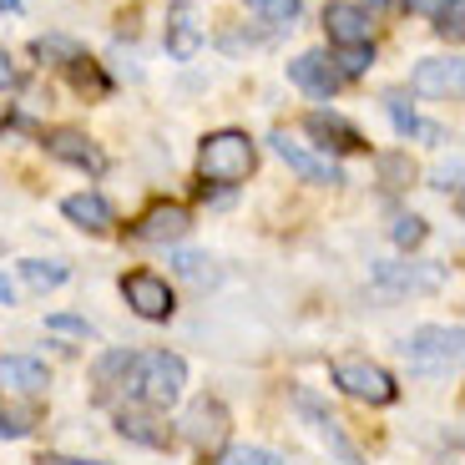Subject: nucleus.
I'll use <instances>...</instances> for the list:
<instances>
[{"label": "nucleus", "mask_w": 465, "mask_h": 465, "mask_svg": "<svg viewBox=\"0 0 465 465\" xmlns=\"http://www.w3.org/2000/svg\"><path fill=\"white\" fill-rule=\"evenodd\" d=\"M183 384H187L183 354H173V349H142V354H132V370H127L122 390H127V400H137V405L163 415L167 405L183 400Z\"/></svg>", "instance_id": "obj_1"}, {"label": "nucleus", "mask_w": 465, "mask_h": 465, "mask_svg": "<svg viewBox=\"0 0 465 465\" xmlns=\"http://www.w3.org/2000/svg\"><path fill=\"white\" fill-rule=\"evenodd\" d=\"M258 167V147L248 132L238 127H223V132H208L198 147V177L203 187H238L248 183V173Z\"/></svg>", "instance_id": "obj_2"}, {"label": "nucleus", "mask_w": 465, "mask_h": 465, "mask_svg": "<svg viewBox=\"0 0 465 465\" xmlns=\"http://www.w3.org/2000/svg\"><path fill=\"white\" fill-rule=\"evenodd\" d=\"M329 380H334L349 400H360V405H374V410H384V405H395V400H400L395 374L384 370V364L364 360V354H339V360L329 364Z\"/></svg>", "instance_id": "obj_3"}, {"label": "nucleus", "mask_w": 465, "mask_h": 465, "mask_svg": "<svg viewBox=\"0 0 465 465\" xmlns=\"http://www.w3.org/2000/svg\"><path fill=\"white\" fill-rule=\"evenodd\" d=\"M405 360L415 374H445L455 370L460 360V329H445V324H425L405 339Z\"/></svg>", "instance_id": "obj_4"}, {"label": "nucleus", "mask_w": 465, "mask_h": 465, "mask_svg": "<svg viewBox=\"0 0 465 465\" xmlns=\"http://www.w3.org/2000/svg\"><path fill=\"white\" fill-rule=\"evenodd\" d=\"M183 440L187 445H198L203 455H218L223 445H228V430H232V415H228V405L223 400H213V395H198L193 405L183 410Z\"/></svg>", "instance_id": "obj_5"}, {"label": "nucleus", "mask_w": 465, "mask_h": 465, "mask_svg": "<svg viewBox=\"0 0 465 465\" xmlns=\"http://www.w3.org/2000/svg\"><path fill=\"white\" fill-rule=\"evenodd\" d=\"M122 299H127V309L137 319H147V324H167V319L177 314L173 283H167L163 273H147V268H137V273L122 279Z\"/></svg>", "instance_id": "obj_6"}, {"label": "nucleus", "mask_w": 465, "mask_h": 465, "mask_svg": "<svg viewBox=\"0 0 465 465\" xmlns=\"http://www.w3.org/2000/svg\"><path fill=\"white\" fill-rule=\"evenodd\" d=\"M193 232V213L183 203H152L137 223H132V238L137 243H183Z\"/></svg>", "instance_id": "obj_7"}, {"label": "nucleus", "mask_w": 465, "mask_h": 465, "mask_svg": "<svg viewBox=\"0 0 465 465\" xmlns=\"http://www.w3.org/2000/svg\"><path fill=\"white\" fill-rule=\"evenodd\" d=\"M293 410H299V415L309 420V425H314V435H319V440H329V450H334L339 460H344V465H360V450H354V445L344 440V430H339V420L329 415V405L314 395V390H303V384H299V390H293Z\"/></svg>", "instance_id": "obj_8"}, {"label": "nucleus", "mask_w": 465, "mask_h": 465, "mask_svg": "<svg viewBox=\"0 0 465 465\" xmlns=\"http://www.w3.org/2000/svg\"><path fill=\"white\" fill-rule=\"evenodd\" d=\"M374 283L384 293H435L445 283V268L440 263H380Z\"/></svg>", "instance_id": "obj_9"}, {"label": "nucleus", "mask_w": 465, "mask_h": 465, "mask_svg": "<svg viewBox=\"0 0 465 465\" xmlns=\"http://www.w3.org/2000/svg\"><path fill=\"white\" fill-rule=\"evenodd\" d=\"M116 435L132 445H147V450H167L173 445V430H167V420L147 405H122L116 410Z\"/></svg>", "instance_id": "obj_10"}, {"label": "nucleus", "mask_w": 465, "mask_h": 465, "mask_svg": "<svg viewBox=\"0 0 465 465\" xmlns=\"http://www.w3.org/2000/svg\"><path fill=\"white\" fill-rule=\"evenodd\" d=\"M46 152L56 157V163H71V167H82V173H106V157H102V147H96L86 132H76V127H56V132H46Z\"/></svg>", "instance_id": "obj_11"}, {"label": "nucleus", "mask_w": 465, "mask_h": 465, "mask_svg": "<svg viewBox=\"0 0 465 465\" xmlns=\"http://www.w3.org/2000/svg\"><path fill=\"white\" fill-rule=\"evenodd\" d=\"M370 11L364 5H354V0H329L324 5V31L334 46H364L370 41Z\"/></svg>", "instance_id": "obj_12"}, {"label": "nucleus", "mask_w": 465, "mask_h": 465, "mask_svg": "<svg viewBox=\"0 0 465 465\" xmlns=\"http://www.w3.org/2000/svg\"><path fill=\"white\" fill-rule=\"evenodd\" d=\"M289 82L299 86V92H309L314 102H329V96L339 92V76H334V66H329L324 51H303V56H293L289 61Z\"/></svg>", "instance_id": "obj_13"}, {"label": "nucleus", "mask_w": 465, "mask_h": 465, "mask_svg": "<svg viewBox=\"0 0 465 465\" xmlns=\"http://www.w3.org/2000/svg\"><path fill=\"white\" fill-rule=\"evenodd\" d=\"M303 132H309L319 147H334V152H364V147H370L364 132L354 127V122H344L339 112H309V116H303Z\"/></svg>", "instance_id": "obj_14"}, {"label": "nucleus", "mask_w": 465, "mask_h": 465, "mask_svg": "<svg viewBox=\"0 0 465 465\" xmlns=\"http://www.w3.org/2000/svg\"><path fill=\"white\" fill-rule=\"evenodd\" d=\"M273 152H279L283 163H289L293 173L303 177V183H329V187H339V183H344V167H339V163H329V157H314L309 147H299V142H293V137H283V132L273 137Z\"/></svg>", "instance_id": "obj_15"}, {"label": "nucleus", "mask_w": 465, "mask_h": 465, "mask_svg": "<svg viewBox=\"0 0 465 465\" xmlns=\"http://www.w3.org/2000/svg\"><path fill=\"white\" fill-rule=\"evenodd\" d=\"M167 56L173 61H193L203 51V25H198V15H193V5H173V15H167Z\"/></svg>", "instance_id": "obj_16"}, {"label": "nucleus", "mask_w": 465, "mask_h": 465, "mask_svg": "<svg viewBox=\"0 0 465 465\" xmlns=\"http://www.w3.org/2000/svg\"><path fill=\"white\" fill-rule=\"evenodd\" d=\"M410 86H415L420 96H450V92H460V56L420 61L415 76H410Z\"/></svg>", "instance_id": "obj_17"}, {"label": "nucleus", "mask_w": 465, "mask_h": 465, "mask_svg": "<svg viewBox=\"0 0 465 465\" xmlns=\"http://www.w3.org/2000/svg\"><path fill=\"white\" fill-rule=\"evenodd\" d=\"M0 384L15 390V395H41L51 384V370L31 354H0Z\"/></svg>", "instance_id": "obj_18"}, {"label": "nucleus", "mask_w": 465, "mask_h": 465, "mask_svg": "<svg viewBox=\"0 0 465 465\" xmlns=\"http://www.w3.org/2000/svg\"><path fill=\"white\" fill-rule=\"evenodd\" d=\"M61 213H66L76 228H86V232H106V228L116 223L112 203H106L102 193H71V198L61 203Z\"/></svg>", "instance_id": "obj_19"}, {"label": "nucleus", "mask_w": 465, "mask_h": 465, "mask_svg": "<svg viewBox=\"0 0 465 465\" xmlns=\"http://www.w3.org/2000/svg\"><path fill=\"white\" fill-rule=\"evenodd\" d=\"M384 106H390V116H395V132L400 137H425V142H445V132L440 127H430V122H420L415 112L405 106V96L400 92H390L384 96Z\"/></svg>", "instance_id": "obj_20"}, {"label": "nucleus", "mask_w": 465, "mask_h": 465, "mask_svg": "<svg viewBox=\"0 0 465 465\" xmlns=\"http://www.w3.org/2000/svg\"><path fill=\"white\" fill-rule=\"evenodd\" d=\"M21 279L31 283L35 293H51V289H61V283L71 279V268L56 263V258H25V263H21Z\"/></svg>", "instance_id": "obj_21"}, {"label": "nucleus", "mask_w": 465, "mask_h": 465, "mask_svg": "<svg viewBox=\"0 0 465 465\" xmlns=\"http://www.w3.org/2000/svg\"><path fill=\"white\" fill-rule=\"evenodd\" d=\"M329 66H334L339 82H360L364 71L374 66V46L370 41H364V46H334V61H329Z\"/></svg>", "instance_id": "obj_22"}, {"label": "nucleus", "mask_w": 465, "mask_h": 465, "mask_svg": "<svg viewBox=\"0 0 465 465\" xmlns=\"http://www.w3.org/2000/svg\"><path fill=\"white\" fill-rule=\"evenodd\" d=\"M127 370H132V349H112V354H102L96 360V370H92V380H96V390H122L127 384Z\"/></svg>", "instance_id": "obj_23"}, {"label": "nucleus", "mask_w": 465, "mask_h": 465, "mask_svg": "<svg viewBox=\"0 0 465 465\" xmlns=\"http://www.w3.org/2000/svg\"><path fill=\"white\" fill-rule=\"evenodd\" d=\"M243 5L268 25H293L303 15V0H243Z\"/></svg>", "instance_id": "obj_24"}, {"label": "nucleus", "mask_w": 465, "mask_h": 465, "mask_svg": "<svg viewBox=\"0 0 465 465\" xmlns=\"http://www.w3.org/2000/svg\"><path fill=\"white\" fill-rule=\"evenodd\" d=\"M218 465H289L279 450H263V445H232L218 455Z\"/></svg>", "instance_id": "obj_25"}, {"label": "nucleus", "mask_w": 465, "mask_h": 465, "mask_svg": "<svg viewBox=\"0 0 465 465\" xmlns=\"http://www.w3.org/2000/svg\"><path fill=\"white\" fill-rule=\"evenodd\" d=\"M435 31H440L445 41H460V31H465V0H440V5H435Z\"/></svg>", "instance_id": "obj_26"}, {"label": "nucleus", "mask_w": 465, "mask_h": 465, "mask_svg": "<svg viewBox=\"0 0 465 465\" xmlns=\"http://www.w3.org/2000/svg\"><path fill=\"white\" fill-rule=\"evenodd\" d=\"M173 268L183 273V279H193V283H213V279H218V268L208 263V253H173Z\"/></svg>", "instance_id": "obj_27"}, {"label": "nucleus", "mask_w": 465, "mask_h": 465, "mask_svg": "<svg viewBox=\"0 0 465 465\" xmlns=\"http://www.w3.org/2000/svg\"><path fill=\"white\" fill-rule=\"evenodd\" d=\"M71 76H76V86H82V92H86V86H92L96 96L112 92V82H106L102 71H96V61H92V56H76V61H71Z\"/></svg>", "instance_id": "obj_28"}, {"label": "nucleus", "mask_w": 465, "mask_h": 465, "mask_svg": "<svg viewBox=\"0 0 465 465\" xmlns=\"http://www.w3.org/2000/svg\"><path fill=\"white\" fill-rule=\"evenodd\" d=\"M425 232H430V228H425V218H415V213L395 218V243L400 248H420V243H425Z\"/></svg>", "instance_id": "obj_29"}, {"label": "nucleus", "mask_w": 465, "mask_h": 465, "mask_svg": "<svg viewBox=\"0 0 465 465\" xmlns=\"http://www.w3.org/2000/svg\"><path fill=\"white\" fill-rule=\"evenodd\" d=\"M380 177L390 187H405L410 183V157H405V152H384V157H380Z\"/></svg>", "instance_id": "obj_30"}, {"label": "nucleus", "mask_w": 465, "mask_h": 465, "mask_svg": "<svg viewBox=\"0 0 465 465\" xmlns=\"http://www.w3.org/2000/svg\"><path fill=\"white\" fill-rule=\"evenodd\" d=\"M46 329L51 334H71V339H92L96 329L86 324V319H76V314H46Z\"/></svg>", "instance_id": "obj_31"}, {"label": "nucleus", "mask_w": 465, "mask_h": 465, "mask_svg": "<svg viewBox=\"0 0 465 465\" xmlns=\"http://www.w3.org/2000/svg\"><path fill=\"white\" fill-rule=\"evenodd\" d=\"M430 187H440V193H455L460 187V163L450 157V167H435V183Z\"/></svg>", "instance_id": "obj_32"}, {"label": "nucleus", "mask_w": 465, "mask_h": 465, "mask_svg": "<svg viewBox=\"0 0 465 465\" xmlns=\"http://www.w3.org/2000/svg\"><path fill=\"white\" fill-rule=\"evenodd\" d=\"M21 82V71H15V61H11V51H0V92H11V86Z\"/></svg>", "instance_id": "obj_33"}, {"label": "nucleus", "mask_w": 465, "mask_h": 465, "mask_svg": "<svg viewBox=\"0 0 465 465\" xmlns=\"http://www.w3.org/2000/svg\"><path fill=\"white\" fill-rule=\"evenodd\" d=\"M41 465H106V460H76V455H41Z\"/></svg>", "instance_id": "obj_34"}, {"label": "nucleus", "mask_w": 465, "mask_h": 465, "mask_svg": "<svg viewBox=\"0 0 465 465\" xmlns=\"http://www.w3.org/2000/svg\"><path fill=\"white\" fill-rule=\"evenodd\" d=\"M25 430H31V425H21V420H11V415H0V435H11V440H15V435H25Z\"/></svg>", "instance_id": "obj_35"}, {"label": "nucleus", "mask_w": 465, "mask_h": 465, "mask_svg": "<svg viewBox=\"0 0 465 465\" xmlns=\"http://www.w3.org/2000/svg\"><path fill=\"white\" fill-rule=\"evenodd\" d=\"M0 303H15V283L5 279V273H0Z\"/></svg>", "instance_id": "obj_36"}, {"label": "nucleus", "mask_w": 465, "mask_h": 465, "mask_svg": "<svg viewBox=\"0 0 465 465\" xmlns=\"http://www.w3.org/2000/svg\"><path fill=\"white\" fill-rule=\"evenodd\" d=\"M0 11H21V0H0Z\"/></svg>", "instance_id": "obj_37"}, {"label": "nucleus", "mask_w": 465, "mask_h": 465, "mask_svg": "<svg viewBox=\"0 0 465 465\" xmlns=\"http://www.w3.org/2000/svg\"><path fill=\"white\" fill-rule=\"evenodd\" d=\"M374 5H380V0H374Z\"/></svg>", "instance_id": "obj_38"}]
</instances>
